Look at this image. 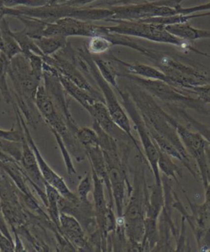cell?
<instances>
[{"instance_id":"1","label":"cell","mask_w":210,"mask_h":252,"mask_svg":"<svg viewBox=\"0 0 210 252\" xmlns=\"http://www.w3.org/2000/svg\"><path fill=\"white\" fill-rule=\"evenodd\" d=\"M126 89L140 112L149 132H155L168 139L180 152L184 159V166L196 179L197 174L193 168L191 157L183 146L177 129L171 121L170 114L164 111L153 95L135 82L126 85Z\"/></svg>"},{"instance_id":"2","label":"cell","mask_w":210,"mask_h":252,"mask_svg":"<svg viewBox=\"0 0 210 252\" xmlns=\"http://www.w3.org/2000/svg\"><path fill=\"white\" fill-rule=\"evenodd\" d=\"M134 50L147 58L170 79L171 85L182 90L210 85V69L180 55L146 48L136 43Z\"/></svg>"},{"instance_id":"3","label":"cell","mask_w":210,"mask_h":252,"mask_svg":"<svg viewBox=\"0 0 210 252\" xmlns=\"http://www.w3.org/2000/svg\"><path fill=\"white\" fill-rule=\"evenodd\" d=\"M138 163L133 170V185L123 212L125 234L128 242V251L141 252V243L145 234V219L149 203L150 191L146 185L143 161L139 155Z\"/></svg>"},{"instance_id":"4","label":"cell","mask_w":210,"mask_h":252,"mask_svg":"<svg viewBox=\"0 0 210 252\" xmlns=\"http://www.w3.org/2000/svg\"><path fill=\"white\" fill-rule=\"evenodd\" d=\"M8 76L13 82L16 103L26 118V121L35 129V97L41 80L35 77L30 67L28 58L23 54L10 60Z\"/></svg>"},{"instance_id":"5","label":"cell","mask_w":210,"mask_h":252,"mask_svg":"<svg viewBox=\"0 0 210 252\" xmlns=\"http://www.w3.org/2000/svg\"><path fill=\"white\" fill-rule=\"evenodd\" d=\"M76 61H77L78 67L81 68L82 72L90 75L93 78L94 82L96 83L97 87H99V91L104 96L105 104H106L107 108L109 109V113L111 114L114 122L118 124L119 127H121L131 137L134 146L138 151L139 155L145 157V155H144L143 151H141L138 141L132 134L131 122H130L128 114H126L123 106L119 101V99L115 95L114 90L112 89L111 85L105 81L99 72L95 63H94L93 56L88 52L86 45H84V47L78 49Z\"/></svg>"},{"instance_id":"6","label":"cell","mask_w":210,"mask_h":252,"mask_svg":"<svg viewBox=\"0 0 210 252\" xmlns=\"http://www.w3.org/2000/svg\"><path fill=\"white\" fill-rule=\"evenodd\" d=\"M114 15L110 8H95V7H74V6L54 3L40 7H18L7 8V16L18 17L27 16L38 18L45 23H54L62 18H72L80 20L107 21Z\"/></svg>"},{"instance_id":"7","label":"cell","mask_w":210,"mask_h":252,"mask_svg":"<svg viewBox=\"0 0 210 252\" xmlns=\"http://www.w3.org/2000/svg\"><path fill=\"white\" fill-rule=\"evenodd\" d=\"M110 22L116 23V26L105 27L106 30L109 32L127 35L131 37L141 38L145 40H150L153 42L174 45L180 50L190 51L210 59V55L199 50L198 48L193 45L192 43L180 39L171 34L170 32H168L165 29V26L146 23L141 21L113 19Z\"/></svg>"},{"instance_id":"8","label":"cell","mask_w":210,"mask_h":252,"mask_svg":"<svg viewBox=\"0 0 210 252\" xmlns=\"http://www.w3.org/2000/svg\"><path fill=\"white\" fill-rule=\"evenodd\" d=\"M35 106L47 124L52 133L59 134L67 146V150L77 162L84 161L87 158L84 146L78 141L77 136L67 126V122L60 114L45 90L40 85L35 97Z\"/></svg>"},{"instance_id":"9","label":"cell","mask_w":210,"mask_h":252,"mask_svg":"<svg viewBox=\"0 0 210 252\" xmlns=\"http://www.w3.org/2000/svg\"><path fill=\"white\" fill-rule=\"evenodd\" d=\"M119 77H125L126 79L135 82L142 87L151 95L165 102L166 104L173 105H182L187 109H193L203 115L210 116V112L205 107V104L198 97L190 96L185 90L173 87L167 82L159 80L146 79L131 73L119 72Z\"/></svg>"},{"instance_id":"10","label":"cell","mask_w":210,"mask_h":252,"mask_svg":"<svg viewBox=\"0 0 210 252\" xmlns=\"http://www.w3.org/2000/svg\"><path fill=\"white\" fill-rule=\"evenodd\" d=\"M116 91L121 97L122 106L126 110V114H128L129 118L133 122L134 126L137 131L141 145L143 146L144 155L153 173L154 183L158 186H163L160 171L158 166V147L151 137L147 126L128 92H123L120 88Z\"/></svg>"},{"instance_id":"11","label":"cell","mask_w":210,"mask_h":252,"mask_svg":"<svg viewBox=\"0 0 210 252\" xmlns=\"http://www.w3.org/2000/svg\"><path fill=\"white\" fill-rule=\"evenodd\" d=\"M170 119L177 129L183 146L197 164L200 179L204 188H206L210 181V152L208 151L210 145L199 132L190 131L171 114Z\"/></svg>"},{"instance_id":"12","label":"cell","mask_w":210,"mask_h":252,"mask_svg":"<svg viewBox=\"0 0 210 252\" xmlns=\"http://www.w3.org/2000/svg\"><path fill=\"white\" fill-rule=\"evenodd\" d=\"M183 193L185 195V191ZM173 196V207L177 209L190 224L200 251L210 252V210L207 205L205 202L203 204L191 202L185 195L191 210L190 215L174 191Z\"/></svg>"},{"instance_id":"13","label":"cell","mask_w":210,"mask_h":252,"mask_svg":"<svg viewBox=\"0 0 210 252\" xmlns=\"http://www.w3.org/2000/svg\"><path fill=\"white\" fill-rule=\"evenodd\" d=\"M43 70H44L43 80H44V86L46 92L52 99L58 110L67 122V126L70 130L76 135L81 126H78V124L76 123L71 114L68 94L66 92L62 87V83L60 82L59 72L52 66L45 63V62H44Z\"/></svg>"},{"instance_id":"14","label":"cell","mask_w":210,"mask_h":252,"mask_svg":"<svg viewBox=\"0 0 210 252\" xmlns=\"http://www.w3.org/2000/svg\"><path fill=\"white\" fill-rule=\"evenodd\" d=\"M106 28L103 26L94 25L88 21L80 20L77 18H62L54 23H47L43 32L42 37L62 36H82L91 38L96 35H104Z\"/></svg>"},{"instance_id":"15","label":"cell","mask_w":210,"mask_h":252,"mask_svg":"<svg viewBox=\"0 0 210 252\" xmlns=\"http://www.w3.org/2000/svg\"><path fill=\"white\" fill-rule=\"evenodd\" d=\"M109 8L114 12V15L107 22H110L113 19L142 21L155 17H168L178 14L176 8L158 5L156 1L112 6Z\"/></svg>"},{"instance_id":"16","label":"cell","mask_w":210,"mask_h":252,"mask_svg":"<svg viewBox=\"0 0 210 252\" xmlns=\"http://www.w3.org/2000/svg\"><path fill=\"white\" fill-rule=\"evenodd\" d=\"M13 106L16 115H18L19 119H20L21 124L23 125V130L25 131L27 141H28V144L30 145V147L32 148L33 151H34V153H35V158L37 159L40 172H41V174H42L43 178L45 179V182L53 186L54 188H56L59 190V192L63 197L69 199V200H72L75 197H77V195L72 192V190L68 188L67 184L65 183L64 179L61 176L59 175L56 172L53 170L51 167L45 161L42 155L40 154V150L38 149L35 141L33 140L31 134H30V130L28 127V124L26 121V119H23V113L21 111L20 109L18 108V104L16 102H13Z\"/></svg>"},{"instance_id":"17","label":"cell","mask_w":210,"mask_h":252,"mask_svg":"<svg viewBox=\"0 0 210 252\" xmlns=\"http://www.w3.org/2000/svg\"><path fill=\"white\" fill-rule=\"evenodd\" d=\"M59 205L60 212L72 215L79 221L87 236L97 229L94 204L90 200H82L77 195V197L72 200L61 195Z\"/></svg>"},{"instance_id":"18","label":"cell","mask_w":210,"mask_h":252,"mask_svg":"<svg viewBox=\"0 0 210 252\" xmlns=\"http://www.w3.org/2000/svg\"><path fill=\"white\" fill-rule=\"evenodd\" d=\"M87 111L90 114L93 121L96 122L107 134L118 141L119 145L133 144L131 137L114 122L105 103L96 101L91 104Z\"/></svg>"},{"instance_id":"19","label":"cell","mask_w":210,"mask_h":252,"mask_svg":"<svg viewBox=\"0 0 210 252\" xmlns=\"http://www.w3.org/2000/svg\"><path fill=\"white\" fill-rule=\"evenodd\" d=\"M60 231L80 252H94L88 236L79 221L72 215L60 212Z\"/></svg>"},{"instance_id":"20","label":"cell","mask_w":210,"mask_h":252,"mask_svg":"<svg viewBox=\"0 0 210 252\" xmlns=\"http://www.w3.org/2000/svg\"><path fill=\"white\" fill-rule=\"evenodd\" d=\"M87 158H89L91 170L99 177L104 186L106 187L109 197V206L114 208V197L112 194L111 186L109 182V172L107 167L106 161L104 158V153L99 146H90L86 148Z\"/></svg>"},{"instance_id":"21","label":"cell","mask_w":210,"mask_h":252,"mask_svg":"<svg viewBox=\"0 0 210 252\" xmlns=\"http://www.w3.org/2000/svg\"><path fill=\"white\" fill-rule=\"evenodd\" d=\"M165 29L177 37L187 41L200 39H210V31L193 28L192 26L187 23L165 26Z\"/></svg>"},{"instance_id":"22","label":"cell","mask_w":210,"mask_h":252,"mask_svg":"<svg viewBox=\"0 0 210 252\" xmlns=\"http://www.w3.org/2000/svg\"><path fill=\"white\" fill-rule=\"evenodd\" d=\"M59 77H60V82L62 83V87H63L68 95L76 99L86 110L91 104H94L96 101H99L94 95H92L90 92H87L86 90L82 89L81 87H78L77 85L71 82L70 80L67 79L62 75H60V73H59Z\"/></svg>"},{"instance_id":"23","label":"cell","mask_w":210,"mask_h":252,"mask_svg":"<svg viewBox=\"0 0 210 252\" xmlns=\"http://www.w3.org/2000/svg\"><path fill=\"white\" fill-rule=\"evenodd\" d=\"M0 28L2 32V38H3V53L6 55L8 60H11L18 55L23 54L20 46L13 37L12 34V30L9 27L8 21L6 19V17L2 18L0 23Z\"/></svg>"},{"instance_id":"24","label":"cell","mask_w":210,"mask_h":252,"mask_svg":"<svg viewBox=\"0 0 210 252\" xmlns=\"http://www.w3.org/2000/svg\"><path fill=\"white\" fill-rule=\"evenodd\" d=\"M166 106L168 107V109L174 114H178V116L180 117L190 127L195 130V131L199 132L210 146V126H208L207 125L203 124L202 123L194 119L181 107L175 106L169 104H166Z\"/></svg>"},{"instance_id":"25","label":"cell","mask_w":210,"mask_h":252,"mask_svg":"<svg viewBox=\"0 0 210 252\" xmlns=\"http://www.w3.org/2000/svg\"><path fill=\"white\" fill-rule=\"evenodd\" d=\"M45 193L47 196V208L49 216L54 223L60 229V199L61 194L53 186L45 182Z\"/></svg>"},{"instance_id":"26","label":"cell","mask_w":210,"mask_h":252,"mask_svg":"<svg viewBox=\"0 0 210 252\" xmlns=\"http://www.w3.org/2000/svg\"><path fill=\"white\" fill-rule=\"evenodd\" d=\"M172 158H173L172 156L158 150V168L159 171L163 173V175L169 178H173L176 181V183L180 186L181 190L184 191L182 188L180 187L179 179H178V178H182V171L173 162Z\"/></svg>"},{"instance_id":"27","label":"cell","mask_w":210,"mask_h":252,"mask_svg":"<svg viewBox=\"0 0 210 252\" xmlns=\"http://www.w3.org/2000/svg\"><path fill=\"white\" fill-rule=\"evenodd\" d=\"M34 40L44 56H51L67 46L69 43L67 41V38L62 36L41 37Z\"/></svg>"},{"instance_id":"28","label":"cell","mask_w":210,"mask_h":252,"mask_svg":"<svg viewBox=\"0 0 210 252\" xmlns=\"http://www.w3.org/2000/svg\"><path fill=\"white\" fill-rule=\"evenodd\" d=\"M98 69L107 82H109L115 89H119L117 77H119V72L112 64V61L109 59H103L99 55H92Z\"/></svg>"},{"instance_id":"29","label":"cell","mask_w":210,"mask_h":252,"mask_svg":"<svg viewBox=\"0 0 210 252\" xmlns=\"http://www.w3.org/2000/svg\"><path fill=\"white\" fill-rule=\"evenodd\" d=\"M208 16H210V11L208 13H193V14H188V15L176 14V15L168 16V17H155V18H148L146 20H142L141 22L163 26L174 25V24L187 23L188 21L190 20V19H194V18H202V17H208Z\"/></svg>"},{"instance_id":"30","label":"cell","mask_w":210,"mask_h":252,"mask_svg":"<svg viewBox=\"0 0 210 252\" xmlns=\"http://www.w3.org/2000/svg\"><path fill=\"white\" fill-rule=\"evenodd\" d=\"M9 64L10 60L6 57V55L3 52H0V93L7 104H13L15 100L11 95L10 88L8 87L7 80Z\"/></svg>"},{"instance_id":"31","label":"cell","mask_w":210,"mask_h":252,"mask_svg":"<svg viewBox=\"0 0 210 252\" xmlns=\"http://www.w3.org/2000/svg\"><path fill=\"white\" fill-rule=\"evenodd\" d=\"M12 34L20 46L21 50L23 51V55H27L30 52H34L36 55H40L41 57L44 56L43 53L40 51V49L35 44V40L26 33L24 29L19 32L12 31Z\"/></svg>"},{"instance_id":"32","label":"cell","mask_w":210,"mask_h":252,"mask_svg":"<svg viewBox=\"0 0 210 252\" xmlns=\"http://www.w3.org/2000/svg\"><path fill=\"white\" fill-rule=\"evenodd\" d=\"M86 45L88 52L91 55H100L109 51L113 46L112 43L104 35H96L90 38Z\"/></svg>"},{"instance_id":"33","label":"cell","mask_w":210,"mask_h":252,"mask_svg":"<svg viewBox=\"0 0 210 252\" xmlns=\"http://www.w3.org/2000/svg\"><path fill=\"white\" fill-rule=\"evenodd\" d=\"M0 150L10 156L16 162L20 163L23 154V142L7 141L0 139Z\"/></svg>"},{"instance_id":"34","label":"cell","mask_w":210,"mask_h":252,"mask_svg":"<svg viewBox=\"0 0 210 252\" xmlns=\"http://www.w3.org/2000/svg\"><path fill=\"white\" fill-rule=\"evenodd\" d=\"M76 136L85 149L90 146H99V136L93 128L80 127Z\"/></svg>"},{"instance_id":"35","label":"cell","mask_w":210,"mask_h":252,"mask_svg":"<svg viewBox=\"0 0 210 252\" xmlns=\"http://www.w3.org/2000/svg\"><path fill=\"white\" fill-rule=\"evenodd\" d=\"M16 116H17V122H18V128H15L14 126H13L10 130H3L0 128V139L23 142V140L26 138L25 131L23 130V125L21 124L20 119L18 115Z\"/></svg>"},{"instance_id":"36","label":"cell","mask_w":210,"mask_h":252,"mask_svg":"<svg viewBox=\"0 0 210 252\" xmlns=\"http://www.w3.org/2000/svg\"><path fill=\"white\" fill-rule=\"evenodd\" d=\"M53 134H54V136H55V139H56V141H57L58 145H59L60 151L62 153V158H63V160H64L67 173L69 175H74V174L77 173V170H76V168H75L74 165H73V163H72V158H71V156H70L69 151L67 150V146H66L64 142L62 141V137L59 134L55 133V132H54Z\"/></svg>"},{"instance_id":"37","label":"cell","mask_w":210,"mask_h":252,"mask_svg":"<svg viewBox=\"0 0 210 252\" xmlns=\"http://www.w3.org/2000/svg\"><path fill=\"white\" fill-rule=\"evenodd\" d=\"M25 56L29 60L30 67H31L34 75L39 79L42 80L43 73H44V70H43L44 61H43L42 57L40 55H36L34 52H30Z\"/></svg>"},{"instance_id":"38","label":"cell","mask_w":210,"mask_h":252,"mask_svg":"<svg viewBox=\"0 0 210 252\" xmlns=\"http://www.w3.org/2000/svg\"><path fill=\"white\" fill-rule=\"evenodd\" d=\"M93 187V178L92 174L87 173V175L82 178L80 182L79 185L77 187V196L82 200L87 201L88 200V195L91 191Z\"/></svg>"},{"instance_id":"39","label":"cell","mask_w":210,"mask_h":252,"mask_svg":"<svg viewBox=\"0 0 210 252\" xmlns=\"http://www.w3.org/2000/svg\"><path fill=\"white\" fill-rule=\"evenodd\" d=\"M190 94H195L205 104H210V85L193 87L191 89L186 90Z\"/></svg>"},{"instance_id":"40","label":"cell","mask_w":210,"mask_h":252,"mask_svg":"<svg viewBox=\"0 0 210 252\" xmlns=\"http://www.w3.org/2000/svg\"><path fill=\"white\" fill-rule=\"evenodd\" d=\"M176 9H177L178 14H184V15L200 13V12H205V11H210V2L205 3V4H200V5L190 7V8H183L180 5L176 8Z\"/></svg>"},{"instance_id":"41","label":"cell","mask_w":210,"mask_h":252,"mask_svg":"<svg viewBox=\"0 0 210 252\" xmlns=\"http://www.w3.org/2000/svg\"><path fill=\"white\" fill-rule=\"evenodd\" d=\"M0 252H15L14 242L8 238L1 232H0Z\"/></svg>"},{"instance_id":"42","label":"cell","mask_w":210,"mask_h":252,"mask_svg":"<svg viewBox=\"0 0 210 252\" xmlns=\"http://www.w3.org/2000/svg\"><path fill=\"white\" fill-rule=\"evenodd\" d=\"M96 0H57L56 3L67 4V5L74 6V7H85Z\"/></svg>"},{"instance_id":"43","label":"cell","mask_w":210,"mask_h":252,"mask_svg":"<svg viewBox=\"0 0 210 252\" xmlns=\"http://www.w3.org/2000/svg\"><path fill=\"white\" fill-rule=\"evenodd\" d=\"M0 232H2L3 234L5 235L6 237H8V238L13 241V237L11 236L10 231L8 230V222H7L5 219L3 217L2 211L0 212Z\"/></svg>"},{"instance_id":"44","label":"cell","mask_w":210,"mask_h":252,"mask_svg":"<svg viewBox=\"0 0 210 252\" xmlns=\"http://www.w3.org/2000/svg\"><path fill=\"white\" fill-rule=\"evenodd\" d=\"M13 234H14V237H15V242H14L15 252H25V247L23 246L20 235L18 234L17 232H13Z\"/></svg>"},{"instance_id":"45","label":"cell","mask_w":210,"mask_h":252,"mask_svg":"<svg viewBox=\"0 0 210 252\" xmlns=\"http://www.w3.org/2000/svg\"><path fill=\"white\" fill-rule=\"evenodd\" d=\"M205 203L207 205L208 207L210 210V181L207 187L205 188Z\"/></svg>"},{"instance_id":"46","label":"cell","mask_w":210,"mask_h":252,"mask_svg":"<svg viewBox=\"0 0 210 252\" xmlns=\"http://www.w3.org/2000/svg\"><path fill=\"white\" fill-rule=\"evenodd\" d=\"M8 161L15 160L0 150V163H4V162H8Z\"/></svg>"},{"instance_id":"47","label":"cell","mask_w":210,"mask_h":252,"mask_svg":"<svg viewBox=\"0 0 210 252\" xmlns=\"http://www.w3.org/2000/svg\"><path fill=\"white\" fill-rule=\"evenodd\" d=\"M2 18H0V23H1ZM3 38H2V32H1V28H0V52H3Z\"/></svg>"},{"instance_id":"48","label":"cell","mask_w":210,"mask_h":252,"mask_svg":"<svg viewBox=\"0 0 210 252\" xmlns=\"http://www.w3.org/2000/svg\"><path fill=\"white\" fill-rule=\"evenodd\" d=\"M2 211V199H1V195H0V212Z\"/></svg>"}]
</instances>
